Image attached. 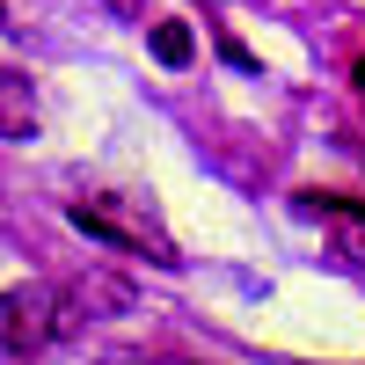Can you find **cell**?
I'll list each match as a JSON object with an SVG mask.
<instances>
[{
  "instance_id": "5",
  "label": "cell",
  "mask_w": 365,
  "mask_h": 365,
  "mask_svg": "<svg viewBox=\"0 0 365 365\" xmlns=\"http://www.w3.org/2000/svg\"><path fill=\"white\" fill-rule=\"evenodd\" d=\"M146 44H154V58H161V66H190V58H197L190 22H154V37H146Z\"/></svg>"
},
{
  "instance_id": "1",
  "label": "cell",
  "mask_w": 365,
  "mask_h": 365,
  "mask_svg": "<svg viewBox=\"0 0 365 365\" xmlns=\"http://www.w3.org/2000/svg\"><path fill=\"white\" fill-rule=\"evenodd\" d=\"M66 220H73L81 234L110 241V249H146L154 263H182V256H175V241L154 227V212H146L139 197H73V205H66Z\"/></svg>"
},
{
  "instance_id": "3",
  "label": "cell",
  "mask_w": 365,
  "mask_h": 365,
  "mask_svg": "<svg viewBox=\"0 0 365 365\" xmlns=\"http://www.w3.org/2000/svg\"><path fill=\"white\" fill-rule=\"evenodd\" d=\"M51 336H58V322H51V292H44V285L0 292V351L29 358V351H44Z\"/></svg>"
},
{
  "instance_id": "2",
  "label": "cell",
  "mask_w": 365,
  "mask_h": 365,
  "mask_svg": "<svg viewBox=\"0 0 365 365\" xmlns=\"http://www.w3.org/2000/svg\"><path fill=\"white\" fill-rule=\"evenodd\" d=\"M132 307H139V292H132V278H117V270H81V278H66V285L51 292L58 336H81V329L117 322V314H132Z\"/></svg>"
},
{
  "instance_id": "7",
  "label": "cell",
  "mask_w": 365,
  "mask_h": 365,
  "mask_svg": "<svg viewBox=\"0 0 365 365\" xmlns=\"http://www.w3.org/2000/svg\"><path fill=\"white\" fill-rule=\"evenodd\" d=\"M220 58H227V66H241V73H256V51L241 44V37H220Z\"/></svg>"
},
{
  "instance_id": "4",
  "label": "cell",
  "mask_w": 365,
  "mask_h": 365,
  "mask_svg": "<svg viewBox=\"0 0 365 365\" xmlns=\"http://www.w3.org/2000/svg\"><path fill=\"white\" fill-rule=\"evenodd\" d=\"M37 132V96L22 73H0V139H29Z\"/></svg>"
},
{
  "instance_id": "6",
  "label": "cell",
  "mask_w": 365,
  "mask_h": 365,
  "mask_svg": "<svg viewBox=\"0 0 365 365\" xmlns=\"http://www.w3.org/2000/svg\"><path fill=\"white\" fill-rule=\"evenodd\" d=\"M336 227H344V256H351V263H365V212H344Z\"/></svg>"
},
{
  "instance_id": "8",
  "label": "cell",
  "mask_w": 365,
  "mask_h": 365,
  "mask_svg": "<svg viewBox=\"0 0 365 365\" xmlns=\"http://www.w3.org/2000/svg\"><path fill=\"white\" fill-rule=\"evenodd\" d=\"M351 88H358V96H365V58H358V66H351Z\"/></svg>"
}]
</instances>
